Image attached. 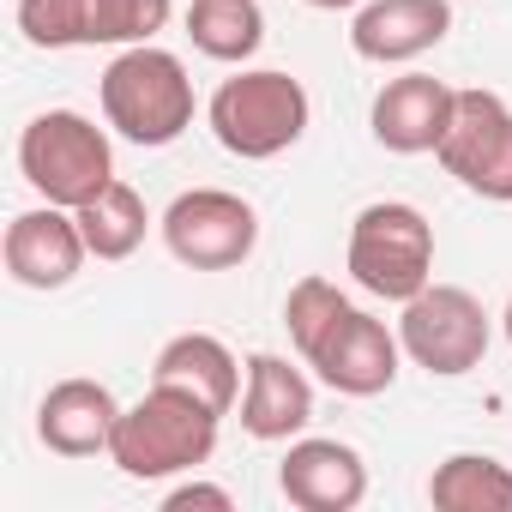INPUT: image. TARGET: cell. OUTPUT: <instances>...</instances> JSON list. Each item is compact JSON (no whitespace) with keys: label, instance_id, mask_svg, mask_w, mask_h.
<instances>
[{"label":"cell","instance_id":"obj_1","mask_svg":"<svg viewBox=\"0 0 512 512\" xmlns=\"http://www.w3.org/2000/svg\"><path fill=\"white\" fill-rule=\"evenodd\" d=\"M217 422H223V410L151 380V392L121 410L115 440H109V464L133 482H163V476L199 470L217 452Z\"/></svg>","mask_w":512,"mask_h":512},{"label":"cell","instance_id":"obj_2","mask_svg":"<svg viewBox=\"0 0 512 512\" xmlns=\"http://www.w3.org/2000/svg\"><path fill=\"white\" fill-rule=\"evenodd\" d=\"M308 91L302 79L278 73V67H247L235 79H223L205 103V121L217 133V145L241 163H266V157H284L302 133H308Z\"/></svg>","mask_w":512,"mask_h":512},{"label":"cell","instance_id":"obj_3","mask_svg":"<svg viewBox=\"0 0 512 512\" xmlns=\"http://www.w3.org/2000/svg\"><path fill=\"white\" fill-rule=\"evenodd\" d=\"M103 121L133 145H175L193 127V79L181 55L133 43L103 67Z\"/></svg>","mask_w":512,"mask_h":512},{"label":"cell","instance_id":"obj_4","mask_svg":"<svg viewBox=\"0 0 512 512\" xmlns=\"http://www.w3.org/2000/svg\"><path fill=\"white\" fill-rule=\"evenodd\" d=\"M350 278L380 302H410L434 284V223L404 199H374L350 223Z\"/></svg>","mask_w":512,"mask_h":512},{"label":"cell","instance_id":"obj_5","mask_svg":"<svg viewBox=\"0 0 512 512\" xmlns=\"http://www.w3.org/2000/svg\"><path fill=\"white\" fill-rule=\"evenodd\" d=\"M19 169H25V181L49 205L79 211L85 199H97L115 181V151H109V133L91 115H79V109H43L19 133Z\"/></svg>","mask_w":512,"mask_h":512},{"label":"cell","instance_id":"obj_6","mask_svg":"<svg viewBox=\"0 0 512 512\" xmlns=\"http://www.w3.org/2000/svg\"><path fill=\"white\" fill-rule=\"evenodd\" d=\"M488 338H494V326H488L482 302H476L470 290H458V284H428V290L410 296L404 314H398V344H404V356H410L416 368L440 374V380H458V374L482 368Z\"/></svg>","mask_w":512,"mask_h":512},{"label":"cell","instance_id":"obj_7","mask_svg":"<svg viewBox=\"0 0 512 512\" xmlns=\"http://www.w3.org/2000/svg\"><path fill=\"white\" fill-rule=\"evenodd\" d=\"M163 247L187 272H235L260 247V211L241 193L193 187L163 211Z\"/></svg>","mask_w":512,"mask_h":512},{"label":"cell","instance_id":"obj_8","mask_svg":"<svg viewBox=\"0 0 512 512\" xmlns=\"http://www.w3.org/2000/svg\"><path fill=\"white\" fill-rule=\"evenodd\" d=\"M434 157L458 187H470L494 205H512V109H506V97L458 91L446 139L434 145Z\"/></svg>","mask_w":512,"mask_h":512},{"label":"cell","instance_id":"obj_9","mask_svg":"<svg viewBox=\"0 0 512 512\" xmlns=\"http://www.w3.org/2000/svg\"><path fill=\"white\" fill-rule=\"evenodd\" d=\"M398 356H404V344H398V332H386V320H374V314H362L356 302L332 320V332L302 356L332 392H344V398H380V392H392V380H398Z\"/></svg>","mask_w":512,"mask_h":512},{"label":"cell","instance_id":"obj_10","mask_svg":"<svg viewBox=\"0 0 512 512\" xmlns=\"http://www.w3.org/2000/svg\"><path fill=\"white\" fill-rule=\"evenodd\" d=\"M0 253H7L13 284H25V290H67L79 278V266L91 260L79 217L67 205H49V199L7 223V247Z\"/></svg>","mask_w":512,"mask_h":512},{"label":"cell","instance_id":"obj_11","mask_svg":"<svg viewBox=\"0 0 512 512\" xmlns=\"http://www.w3.org/2000/svg\"><path fill=\"white\" fill-rule=\"evenodd\" d=\"M452 103L458 91L434 73H404V79H386L374 109H368V127L386 151L398 157H422L446 139V121H452Z\"/></svg>","mask_w":512,"mask_h":512},{"label":"cell","instance_id":"obj_12","mask_svg":"<svg viewBox=\"0 0 512 512\" xmlns=\"http://www.w3.org/2000/svg\"><path fill=\"white\" fill-rule=\"evenodd\" d=\"M452 31L446 0H368L350 19V49L380 67H404L428 49H440Z\"/></svg>","mask_w":512,"mask_h":512},{"label":"cell","instance_id":"obj_13","mask_svg":"<svg viewBox=\"0 0 512 512\" xmlns=\"http://www.w3.org/2000/svg\"><path fill=\"white\" fill-rule=\"evenodd\" d=\"M278 488L302 512H350L368 494V464L344 440H290L278 464Z\"/></svg>","mask_w":512,"mask_h":512},{"label":"cell","instance_id":"obj_14","mask_svg":"<svg viewBox=\"0 0 512 512\" xmlns=\"http://www.w3.org/2000/svg\"><path fill=\"white\" fill-rule=\"evenodd\" d=\"M121 422V404L103 380H61L49 386V398L37 404V440L61 458H97L109 452Z\"/></svg>","mask_w":512,"mask_h":512},{"label":"cell","instance_id":"obj_15","mask_svg":"<svg viewBox=\"0 0 512 512\" xmlns=\"http://www.w3.org/2000/svg\"><path fill=\"white\" fill-rule=\"evenodd\" d=\"M314 422V386L290 356H247V386H241V428L253 440H296Z\"/></svg>","mask_w":512,"mask_h":512},{"label":"cell","instance_id":"obj_16","mask_svg":"<svg viewBox=\"0 0 512 512\" xmlns=\"http://www.w3.org/2000/svg\"><path fill=\"white\" fill-rule=\"evenodd\" d=\"M151 380H157V386H175V392H193L199 404H211V410L229 416V410H235V392H241V362L229 356L223 338H211V332H181V338H169V344L157 350Z\"/></svg>","mask_w":512,"mask_h":512},{"label":"cell","instance_id":"obj_17","mask_svg":"<svg viewBox=\"0 0 512 512\" xmlns=\"http://www.w3.org/2000/svg\"><path fill=\"white\" fill-rule=\"evenodd\" d=\"M428 500L440 512H512V464L488 452H452L428 476Z\"/></svg>","mask_w":512,"mask_h":512},{"label":"cell","instance_id":"obj_18","mask_svg":"<svg viewBox=\"0 0 512 512\" xmlns=\"http://www.w3.org/2000/svg\"><path fill=\"white\" fill-rule=\"evenodd\" d=\"M73 217H79V229H85L91 260H133L139 241H145V229H151V211H145L139 187H127L121 175H115L97 199H85Z\"/></svg>","mask_w":512,"mask_h":512},{"label":"cell","instance_id":"obj_19","mask_svg":"<svg viewBox=\"0 0 512 512\" xmlns=\"http://www.w3.org/2000/svg\"><path fill=\"white\" fill-rule=\"evenodd\" d=\"M187 37L211 61H247L266 43V13H260V0H193Z\"/></svg>","mask_w":512,"mask_h":512},{"label":"cell","instance_id":"obj_20","mask_svg":"<svg viewBox=\"0 0 512 512\" xmlns=\"http://www.w3.org/2000/svg\"><path fill=\"white\" fill-rule=\"evenodd\" d=\"M175 13V0H91V49H133L151 43Z\"/></svg>","mask_w":512,"mask_h":512},{"label":"cell","instance_id":"obj_21","mask_svg":"<svg viewBox=\"0 0 512 512\" xmlns=\"http://www.w3.org/2000/svg\"><path fill=\"white\" fill-rule=\"evenodd\" d=\"M31 49H91V0H19Z\"/></svg>","mask_w":512,"mask_h":512},{"label":"cell","instance_id":"obj_22","mask_svg":"<svg viewBox=\"0 0 512 512\" xmlns=\"http://www.w3.org/2000/svg\"><path fill=\"white\" fill-rule=\"evenodd\" d=\"M350 308V296L332 284V278H302L296 290H290V302H284V326H290V344H296V356H308L326 332H332V320Z\"/></svg>","mask_w":512,"mask_h":512},{"label":"cell","instance_id":"obj_23","mask_svg":"<svg viewBox=\"0 0 512 512\" xmlns=\"http://www.w3.org/2000/svg\"><path fill=\"white\" fill-rule=\"evenodd\" d=\"M193 506H205V512H229V506H235V494H229V488H217V482H181V488H169V494H163V512H193Z\"/></svg>","mask_w":512,"mask_h":512},{"label":"cell","instance_id":"obj_24","mask_svg":"<svg viewBox=\"0 0 512 512\" xmlns=\"http://www.w3.org/2000/svg\"><path fill=\"white\" fill-rule=\"evenodd\" d=\"M308 7H320V13H350V7H362V0H308Z\"/></svg>","mask_w":512,"mask_h":512},{"label":"cell","instance_id":"obj_25","mask_svg":"<svg viewBox=\"0 0 512 512\" xmlns=\"http://www.w3.org/2000/svg\"><path fill=\"white\" fill-rule=\"evenodd\" d=\"M500 326H506V344H512V302H506V314H500Z\"/></svg>","mask_w":512,"mask_h":512}]
</instances>
